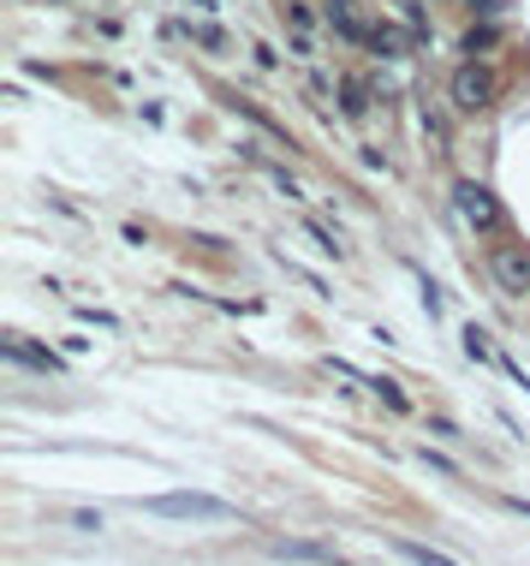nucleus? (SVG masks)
Returning a JSON list of instances; mask_svg holds the SVG:
<instances>
[{"label":"nucleus","instance_id":"20e7f679","mask_svg":"<svg viewBox=\"0 0 530 566\" xmlns=\"http://www.w3.org/2000/svg\"><path fill=\"white\" fill-rule=\"evenodd\" d=\"M489 274H495V286L507 298H524L530 293V251H524V244H495V251H489Z\"/></svg>","mask_w":530,"mask_h":566},{"label":"nucleus","instance_id":"4468645a","mask_svg":"<svg viewBox=\"0 0 530 566\" xmlns=\"http://www.w3.org/2000/svg\"><path fill=\"white\" fill-rule=\"evenodd\" d=\"M465 358H489V334L483 328H465Z\"/></svg>","mask_w":530,"mask_h":566},{"label":"nucleus","instance_id":"dca6fc26","mask_svg":"<svg viewBox=\"0 0 530 566\" xmlns=\"http://www.w3.org/2000/svg\"><path fill=\"white\" fill-rule=\"evenodd\" d=\"M423 466L441 471V477H459V466H453V459H441V454H430V447H423Z\"/></svg>","mask_w":530,"mask_h":566},{"label":"nucleus","instance_id":"7ed1b4c3","mask_svg":"<svg viewBox=\"0 0 530 566\" xmlns=\"http://www.w3.org/2000/svg\"><path fill=\"white\" fill-rule=\"evenodd\" d=\"M453 209H459V221L470 227V233H483V239L507 227V215H500L495 192H489V185H477V179H459V185H453Z\"/></svg>","mask_w":530,"mask_h":566},{"label":"nucleus","instance_id":"39448f33","mask_svg":"<svg viewBox=\"0 0 530 566\" xmlns=\"http://www.w3.org/2000/svg\"><path fill=\"white\" fill-rule=\"evenodd\" d=\"M0 352H7L12 364L36 370V375H66V364H61V358H54L48 346H31V340H24V334H7V340H0Z\"/></svg>","mask_w":530,"mask_h":566},{"label":"nucleus","instance_id":"1a4fd4ad","mask_svg":"<svg viewBox=\"0 0 530 566\" xmlns=\"http://www.w3.org/2000/svg\"><path fill=\"white\" fill-rule=\"evenodd\" d=\"M393 548H400V555H405L411 566H459L453 555H441V548H430V543H411V536H400Z\"/></svg>","mask_w":530,"mask_h":566},{"label":"nucleus","instance_id":"f8f14e48","mask_svg":"<svg viewBox=\"0 0 530 566\" xmlns=\"http://www.w3.org/2000/svg\"><path fill=\"white\" fill-rule=\"evenodd\" d=\"M286 19H292V31H299V36L316 31V19H311V7H304V0H286Z\"/></svg>","mask_w":530,"mask_h":566},{"label":"nucleus","instance_id":"ddd939ff","mask_svg":"<svg viewBox=\"0 0 530 566\" xmlns=\"http://www.w3.org/2000/svg\"><path fill=\"white\" fill-rule=\"evenodd\" d=\"M304 233H311V239H316V251H322V257H340V244H334V233H328V227H316V221H304Z\"/></svg>","mask_w":530,"mask_h":566},{"label":"nucleus","instance_id":"f03ea898","mask_svg":"<svg viewBox=\"0 0 530 566\" xmlns=\"http://www.w3.org/2000/svg\"><path fill=\"white\" fill-rule=\"evenodd\" d=\"M495 72L489 66H477V61H465V66H453V78H447V101L459 113H489L495 108Z\"/></svg>","mask_w":530,"mask_h":566},{"label":"nucleus","instance_id":"aec40b11","mask_svg":"<svg viewBox=\"0 0 530 566\" xmlns=\"http://www.w3.org/2000/svg\"><path fill=\"white\" fill-rule=\"evenodd\" d=\"M191 7H215V0H191Z\"/></svg>","mask_w":530,"mask_h":566},{"label":"nucleus","instance_id":"9b49d317","mask_svg":"<svg viewBox=\"0 0 530 566\" xmlns=\"http://www.w3.org/2000/svg\"><path fill=\"white\" fill-rule=\"evenodd\" d=\"M364 388H370L376 400H388L393 412H405V394H400V382H393V375H370V382H364Z\"/></svg>","mask_w":530,"mask_h":566},{"label":"nucleus","instance_id":"423d86ee","mask_svg":"<svg viewBox=\"0 0 530 566\" xmlns=\"http://www.w3.org/2000/svg\"><path fill=\"white\" fill-rule=\"evenodd\" d=\"M269 555L274 560H299V566H334V548L328 543H304V536H274Z\"/></svg>","mask_w":530,"mask_h":566},{"label":"nucleus","instance_id":"f3484780","mask_svg":"<svg viewBox=\"0 0 530 566\" xmlns=\"http://www.w3.org/2000/svg\"><path fill=\"white\" fill-rule=\"evenodd\" d=\"M470 12H477V19H500V7H507V0H465Z\"/></svg>","mask_w":530,"mask_h":566},{"label":"nucleus","instance_id":"0eeeda50","mask_svg":"<svg viewBox=\"0 0 530 566\" xmlns=\"http://www.w3.org/2000/svg\"><path fill=\"white\" fill-rule=\"evenodd\" d=\"M411 42H418V36H400L393 24H370V48L381 54V61H400V54L411 48Z\"/></svg>","mask_w":530,"mask_h":566},{"label":"nucleus","instance_id":"6ab92c4d","mask_svg":"<svg viewBox=\"0 0 530 566\" xmlns=\"http://www.w3.org/2000/svg\"><path fill=\"white\" fill-rule=\"evenodd\" d=\"M423 311H430V323H435V316H441V293H435L430 281H423Z\"/></svg>","mask_w":530,"mask_h":566},{"label":"nucleus","instance_id":"6e6552de","mask_svg":"<svg viewBox=\"0 0 530 566\" xmlns=\"http://www.w3.org/2000/svg\"><path fill=\"white\" fill-rule=\"evenodd\" d=\"M495 42H500V24H495V19H483V24H470V31H465L459 54H470V61H477V54H489Z\"/></svg>","mask_w":530,"mask_h":566},{"label":"nucleus","instance_id":"a211bd4d","mask_svg":"<svg viewBox=\"0 0 530 566\" xmlns=\"http://www.w3.org/2000/svg\"><path fill=\"white\" fill-rule=\"evenodd\" d=\"M430 435H441V442H465V435H459V429H453V424H447V417H430Z\"/></svg>","mask_w":530,"mask_h":566},{"label":"nucleus","instance_id":"9d476101","mask_svg":"<svg viewBox=\"0 0 530 566\" xmlns=\"http://www.w3.org/2000/svg\"><path fill=\"white\" fill-rule=\"evenodd\" d=\"M340 108H346V120H364V113H370V84H364V78H346V84H340Z\"/></svg>","mask_w":530,"mask_h":566},{"label":"nucleus","instance_id":"f257e3e1","mask_svg":"<svg viewBox=\"0 0 530 566\" xmlns=\"http://www.w3.org/2000/svg\"><path fill=\"white\" fill-rule=\"evenodd\" d=\"M150 519H191V525H232L239 507H227L220 496H197V489H173V496H150L138 501Z\"/></svg>","mask_w":530,"mask_h":566},{"label":"nucleus","instance_id":"2eb2a0df","mask_svg":"<svg viewBox=\"0 0 530 566\" xmlns=\"http://www.w3.org/2000/svg\"><path fill=\"white\" fill-rule=\"evenodd\" d=\"M191 36H197V42H203V48H227V36H220V31H215V24H197V31H191Z\"/></svg>","mask_w":530,"mask_h":566}]
</instances>
